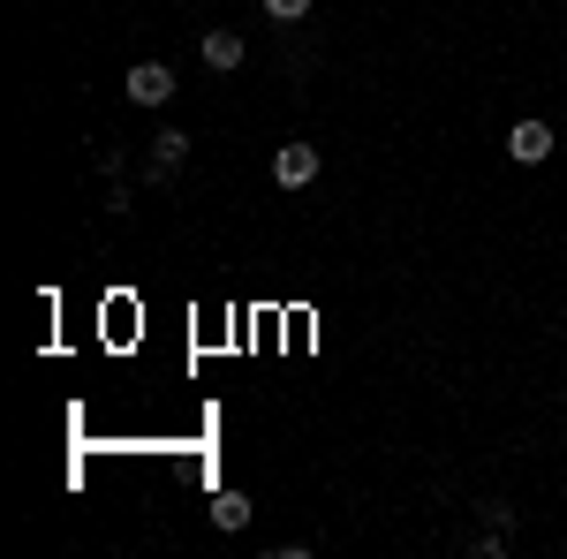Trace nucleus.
Here are the masks:
<instances>
[{
  "mask_svg": "<svg viewBox=\"0 0 567 559\" xmlns=\"http://www.w3.org/2000/svg\"><path fill=\"white\" fill-rule=\"evenodd\" d=\"M477 515H484V529H515V507L507 499H477Z\"/></svg>",
  "mask_w": 567,
  "mask_h": 559,
  "instance_id": "0eeeda50",
  "label": "nucleus"
},
{
  "mask_svg": "<svg viewBox=\"0 0 567 559\" xmlns=\"http://www.w3.org/2000/svg\"><path fill=\"white\" fill-rule=\"evenodd\" d=\"M213 529H250V499H243V491H219L213 499Z\"/></svg>",
  "mask_w": 567,
  "mask_h": 559,
  "instance_id": "423d86ee",
  "label": "nucleus"
},
{
  "mask_svg": "<svg viewBox=\"0 0 567 559\" xmlns=\"http://www.w3.org/2000/svg\"><path fill=\"white\" fill-rule=\"evenodd\" d=\"M182 159H189V136L159 130V136H152V152H144V174H152V182H167V174H182Z\"/></svg>",
  "mask_w": 567,
  "mask_h": 559,
  "instance_id": "20e7f679",
  "label": "nucleus"
},
{
  "mask_svg": "<svg viewBox=\"0 0 567 559\" xmlns=\"http://www.w3.org/2000/svg\"><path fill=\"white\" fill-rule=\"evenodd\" d=\"M122 91H130V106H167L175 99V69L167 61H136L130 76H122Z\"/></svg>",
  "mask_w": 567,
  "mask_h": 559,
  "instance_id": "f257e3e1",
  "label": "nucleus"
},
{
  "mask_svg": "<svg viewBox=\"0 0 567 559\" xmlns=\"http://www.w3.org/2000/svg\"><path fill=\"white\" fill-rule=\"evenodd\" d=\"M318 167H326L318 144H280V152H272V182H280V189H310Z\"/></svg>",
  "mask_w": 567,
  "mask_h": 559,
  "instance_id": "f03ea898",
  "label": "nucleus"
},
{
  "mask_svg": "<svg viewBox=\"0 0 567 559\" xmlns=\"http://www.w3.org/2000/svg\"><path fill=\"white\" fill-rule=\"evenodd\" d=\"M507 159H515V167H545V159H553V130H545V122H515V130H507Z\"/></svg>",
  "mask_w": 567,
  "mask_h": 559,
  "instance_id": "7ed1b4c3",
  "label": "nucleus"
},
{
  "mask_svg": "<svg viewBox=\"0 0 567 559\" xmlns=\"http://www.w3.org/2000/svg\"><path fill=\"white\" fill-rule=\"evenodd\" d=\"M197 53H205V69H219V76H235V69H243V53H250V45L235 39V31H205V45H197Z\"/></svg>",
  "mask_w": 567,
  "mask_h": 559,
  "instance_id": "39448f33",
  "label": "nucleus"
},
{
  "mask_svg": "<svg viewBox=\"0 0 567 559\" xmlns=\"http://www.w3.org/2000/svg\"><path fill=\"white\" fill-rule=\"evenodd\" d=\"M265 15H272V23H303L310 0H265Z\"/></svg>",
  "mask_w": 567,
  "mask_h": 559,
  "instance_id": "6e6552de",
  "label": "nucleus"
}]
</instances>
